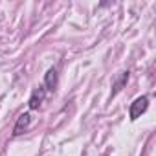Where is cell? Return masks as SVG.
I'll list each match as a JSON object with an SVG mask.
<instances>
[{"instance_id":"cell-1","label":"cell","mask_w":156,"mask_h":156,"mask_svg":"<svg viewBox=\"0 0 156 156\" xmlns=\"http://www.w3.org/2000/svg\"><path fill=\"white\" fill-rule=\"evenodd\" d=\"M149 107V98L147 96H141V98H136L132 103H130V108H129V116L132 121H136Z\"/></svg>"},{"instance_id":"cell-3","label":"cell","mask_w":156,"mask_h":156,"mask_svg":"<svg viewBox=\"0 0 156 156\" xmlns=\"http://www.w3.org/2000/svg\"><path fill=\"white\" fill-rule=\"evenodd\" d=\"M30 125H31V114H30V112L20 114L19 119H17V123H15V127H13V136H20V134H24V132L28 130Z\"/></svg>"},{"instance_id":"cell-5","label":"cell","mask_w":156,"mask_h":156,"mask_svg":"<svg viewBox=\"0 0 156 156\" xmlns=\"http://www.w3.org/2000/svg\"><path fill=\"white\" fill-rule=\"evenodd\" d=\"M127 81H129V72H119V75L114 79V92H112V96H114L116 92H119L121 87H123Z\"/></svg>"},{"instance_id":"cell-4","label":"cell","mask_w":156,"mask_h":156,"mask_svg":"<svg viewBox=\"0 0 156 156\" xmlns=\"http://www.w3.org/2000/svg\"><path fill=\"white\" fill-rule=\"evenodd\" d=\"M44 96H46V90H44V87H39V88H35V90H33V94H31V98H30V101H28L30 108H31V110L39 108V107L42 105V101H44Z\"/></svg>"},{"instance_id":"cell-2","label":"cell","mask_w":156,"mask_h":156,"mask_svg":"<svg viewBox=\"0 0 156 156\" xmlns=\"http://www.w3.org/2000/svg\"><path fill=\"white\" fill-rule=\"evenodd\" d=\"M57 83H59V73H57V68H50V70L46 72V75H44V83H42V87H44V90H46V92H55Z\"/></svg>"}]
</instances>
